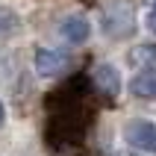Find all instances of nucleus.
<instances>
[{"instance_id":"obj_1","label":"nucleus","mask_w":156,"mask_h":156,"mask_svg":"<svg viewBox=\"0 0 156 156\" xmlns=\"http://www.w3.org/2000/svg\"><path fill=\"white\" fill-rule=\"evenodd\" d=\"M94 91L91 86V77H74L68 80L65 86H59L53 91L44 106H47V130H44V139L53 150H65V147H77L83 144L88 127H91V106H88V94Z\"/></svg>"},{"instance_id":"obj_2","label":"nucleus","mask_w":156,"mask_h":156,"mask_svg":"<svg viewBox=\"0 0 156 156\" xmlns=\"http://www.w3.org/2000/svg\"><path fill=\"white\" fill-rule=\"evenodd\" d=\"M100 30L109 38H130L136 33V12L130 3H109L100 12Z\"/></svg>"},{"instance_id":"obj_3","label":"nucleus","mask_w":156,"mask_h":156,"mask_svg":"<svg viewBox=\"0 0 156 156\" xmlns=\"http://www.w3.org/2000/svg\"><path fill=\"white\" fill-rule=\"evenodd\" d=\"M71 65H74V59H71V53L65 50H53V47H41V50L35 53V71H38V77H65L71 71Z\"/></svg>"},{"instance_id":"obj_4","label":"nucleus","mask_w":156,"mask_h":156,"mask_svg":"<svg viewBox=\"0 0 156 156\" xmlns=\"http://www.w3.org/2000/svg\"><path fill=\"white\" fill-rule=\"evenodd\" d=\"M124 136H127V141L136 150L156 153V124L153 121H130L127 130H124Z\"/></svg>"},{"instance_id":"obj_5","label":"nucleus","mask_w":156,"mask_h":156,"mask_svg":"<svg viewBox=\"0 0 156 156\" xmlns=\"http://www.w3.org/2000/svg\"><path fill=\"white\" fill-rule=\"evenodd\" d=\"M91 86L106 100H115V97L121 94V77H118V71L112 65H97L94 74H91Z\"/></svg>"},{"instance_id":"obj_6","label":"nucleus","mask_w":156,"mask_h":156,"mask_svg":"<svg viewBox=\"0 0 156 156\" xmlns=\"http://www.w3.org/2000/svg\"><path fill=\"white\" fill-rule=\"evenodd\" d=\"M59 35L65 38L68 44H83L91 35V24H88L83 15H71L59 24Z\"/></svg>"},{"instance_id":"obj_7","label":"nucleus","mask_w":156,"mask_h":156,"mask_svg":"<svg viewBox=\"0 0 156 156\" xmlns=\"http://www.w3.org/2000/svg\"><path fill=\"white\" fill-rule=\"evenodd\" d=\"M130 91L141 100H156V71H139L130 83Z\"/></svg>"},{"instance_id":"obj_8","label":"nucleus","mask_w":156,"mask_h":156,"mask_svg":"<svg viewBox=\"0 0 156 156\" xmlns=\"http://www.w3.org/2000/svg\"><path fill=\"white\" fill-rule=\"evenodd\" d=\"M133 65H139L141 71H156V44H141L130 56Z\"/></svg>"},{"instance_id":"obj_9","label":"nucleus","mask_w":156,"mask_h":156,"mask_svg":"<svg viewBox=\"0 0 156 156\" xmlns=\"http://www.w3.org/2000/svg\"><path fill=\"white\" fill-rule=\"evenodd\" d=\"M147 30H153V33H156V3H153V9L147 12Z\"/></svg>"},{"instance_id":"obj_10","label":"nucleus","mask_w":156,"mask_h":156,"mask_svg":"<svg viewBox=\"0 0 156 156\" xmlns=\"http://www.w3.org/2000/svg\"><path fill=\"white\" fill-rule=\"evenodd\" d=\"M3 121H6V109H3V103H0V127H3Z\"/></svg>"},{"instance_id":"obj_11","label":"nucleus","mask_w":156,"mask_h":156,"mask_svg":"<svg viewBox=\"0 0 156 156\" xmlns=\"http://www.w3.org/2000/svg\"><path fill=\"white\" fill-rule=\"evenodd\" d=\"M127 156H133V153H127Z\"/></svg>"}]
</instances>
